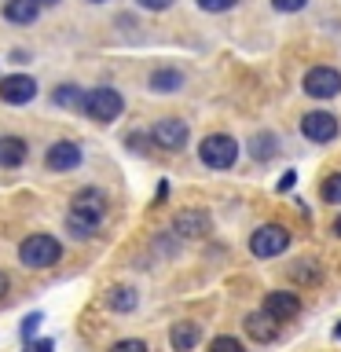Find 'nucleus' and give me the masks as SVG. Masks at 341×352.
Instances as JSON below:
<instances>
[{
    "label": "nucleus",
    "instance_id": "f257e3e1",
    "mask_svg": "<svg viewBox=\"0 0 341 352\" xmlns=\"http://www.w3.org/2000/svg\"><path fill=\"white\" fill-rule=\"evenodd\" d=\"M103 217H107V195L99 187H81L70 198V209H66V235L88 242L103 224Z\"/></svg>",
    "mask_w": 341,
    "mask_h": 352
},
{
    "label": "nucleus",
    "instance_id": "f03ea898",
    "mask_svg": "<svg viewBox=\"0 0 341 352\" xmlns=\"http://www.w3.org/2000/svg\"><path fill=\"white\" fill-rule=\"evenodd\" d=\"M81 114H85L88 121H96V125H114V121L125 114V96H121L114 85L88 88V92H85Z\"/></svg>",
    "mask_w": 341,
    "mask_h": 352
},
{
    "label": "nucleus",
    "instance_id": "7ed1b4c3",
    "mask_svg": "<svg viewBox=\"0 0 341 352\" xmlns=\"http://www.w3.org/2000/svg\"><path fill=\"white\" fill-rule=\"evenodd\" d=\"M19 261L26 264V268L41 272V268H55V264L63 261V242L55 235H44V231H37V235H26L19 242Z\"/></svg>",
    "mask_w": 341,
    "mask_h": 352
},
{
    "label": "nucleus",
    "instance_id": "20e7f679",
    "mask_svg": "<svg viewBox=\"0 0 341 352\" xmlns=\"http://www.w3.org/2000/svg\"><path fill=\"white\" fill-rule=\"evenodd\" d=\"M198 162L206 169H231L239 162V140L228 136V132H209V136L198 143Z\"/></svg>",
    "mask_w": 341,
    "mask_h": 352
},
{
    "label": "nucleus",
    "instance_id": "39448f33",
    "mask_svg": "<svg viewBox=\"0 0 341 352\" xmlns=\"http://www.w3.org/2000/svg\"><path fill=\"white\" fill-rule=\"evenodd\" d=\"M286 250H290V231H286L283 224H261L250 235V253L261 257V261L279 257V253H286Z\"/></svg>",
    "mask_w": 341,
    "mask_h": 352
},
{
    "label": "nucleus",
    "instance_id": "423d86ee",
    "mask_svg": "<svg viewBox=\"0 0 341 352\" xmlns=\"http://www.w3.org/2000/svg\"><path fill=\"white\" fill-rule=\"evenodd\" d=\"M147 132H151V143H154V147L173 151V154H176V151H184V147H187V140H191V129H187V121H184V118H158Z\"/></svg>",
    "mask_w": 341,
    "mask_h": 352
},
{
    "label": "nucleus",
    "instance_id": "0eeeda50",
    "mask_svg": "<svg viewBox=\"0 0 341 352\" xmlns=\"http://www.w3.org/2000/svg\"><path fill=\"white\" fill-rule=\"evenodd\" d=\"M37 81H33L30 74H8V77H0V103H8V107H26L37 99Z\"/></svg>",
    "mask_w": 341,
    "mask_h": 352
},
{
    "label": "nucleus",
    "instance_id": "6e6552de",
    "mask_svg": "<svg viewBox=\"0 0 341 352\" xmlns=\"http://www.w3.org/2000/svg\"><path fill=\"white\" fill-rule=\"evenodd\" d=\"M77 165H81V143L77 140H55L44 151V169L48 173H70Z\"/></svg>",
    "mask_w": 341,
    "mask_h": 352
},
{
    "label": "nucleus",
    "instance_id": "1a4fd4ad",
    "mask_svg": "<svg viewBox=\"0 0 341 352\" xmlns=\"http://www.w3.org/2000/svg\"><path fill=\"white\" fill-rule=\"evenodd\" d=\"M305 92L312 99H334L341 92V74L334 66H312L305 74Z\"/></svg>",
    "mask_w": 341,
    "mask_h": 352
},
{
    "label": "nucleus",
    "instance_id": "9d476101",
    "mask_svg": "<svg viewBox=\"0 0 341 352\" xmlns=\"http://www.w3.org/2000/svg\"><path fill=\"white\" fill-rule=\"evenodd\" d=\"M301 136L308 143H330L338 136V118L330 110H308L301 118Z\"/></svg>",
    "mask_w": 341,
    "mask_h": 352
},
{
    "label": "nucleus",
    "instance_id": "9b49d317",
    "mask_svg": "<svg viewBox=\"0 0 341 352\" xmlns=\"http://www.w3.org/2000/svg\"><path fill=\"white\" fill-rule=\"evenodd\" d=\"M261 312H268L275 323H283V319H294L297 312H301V297L290 294V290H272L268 297H264Z\"/></svg>",
    "mask_w": 341,
    "mask_h": 352
},
{
    "label": "nucleus",
    "instance_id": "f8f14e48",
    "mask_svg": "<svg viewBox=\"0 0 341 352\" xmlns=\"http://www.w3.org/2000/svg\"><path fill=\"white\" fill-rule=\"evenodd\" d=\"M173 231L180 239H202L209 235V213L206 209H184V213L173 217Z\"/></svg>",
    "mask_w": 341,
    "mask_h": 352
},
{
    "label": "nucleus",
    "instance_id": "ddd939ff",
    "mask_svg": "<svg viewBox=\"0 0 341 352\" xmlns=\"http://www.w3.org/2000/svg\"><path fill=\"white\" fill-rule=\"evenodd\" d=\"M0 15H4V22H11V26H33V22L41 19V4L37 0H4Z\"/></svg>",
    "mask_w": 341,
    "mask_h": 352
},
{
    "label": "nucleus",
    "instance_id": "4468645a",
    "mask_svg": "<svg viewBox=\"0 0 341 352\" xmlns=\"http://www.w3.org/2000/svg\"><path fill=\"white\" fill-rule=\"evenodd\" d=\"M147 88L154 96H173L184 88V70H176V66H158V70H151L147 77Z\"/></svg>",
    "mask_w": 341,
    "mask_h": 352
},
{
    "label": "nucleus",
    "instance_id": "2eb2a0df",
    "mask_svg": "<svg viewBox=\"0 0 341 352\" xmlns=\"http://www.w3.org/2000/svg\"><path fill=\"white\" fill-rule=\"evenodd\" d=\"M198 341H202V327L191 323V319H180V323L169 327V345H173V352H191Z\"/></svg>",
    "mask_w": 341,
    "mask_h": 352
},
{
    "label": "nucleus",
    "instance_id": "dca6fc26",
    "mask_svg": "<svg viewBox=\"0 0 341 352\" xmlns=\"http://www.w3.org/2000/svg\"><path fill=\"white\" fill-rule=\"evenodd\" d=\"M85 92H88V88L74 85V81H63V85H55V88H52V103L59 107V110H77V114H81Z\"/></svg>",
    "mask_w": 341,
    "mask_h": 352
},
{
    "label": "nucleus",
    "instance_id": "f3484780",
    "mask_svg": "<svg viewBox=\"0 0 341 352\" xmlns=\"http://www.w3.org/2000/svg\"><path fill=\"white\" fill-rule=\"evenodd\" d=\"M30 143L22 136H0V169H15V165L26 162Z\"/></svg>",
    "mask_w": 341,
    "mask_h": 352
},
{
    "label": "nucleus",
    "instance_id": "a211bd4d",
    "mask_svg": "<svg viewBox=\"0 0 341 352\" xmlns=\"http://www.w3.org/2000/svg\"><path fill=\"white\" fill-rule=\"evenodd\" d=\"M246 334L253 341H261V345H268V341H275V334H279V327H275V319L268 312H250L246 316Z\"/></svg>",
    "mask_w": 341,
    "mask_h": 352
},
{
    "label": "nucleus",
    "instance_id": "6ab92c4d",
    "mask_svg": "<svg viewBox=\"0 0 341 352\" xmlns=\"http://www.w3.org/2000/svg\"><path fill=\"white\" fill-rule=\"evenodd\" d=\"M103 305L110 308V312H132V308L140 305V294L132 290V286H110V290L103 294Z\"/></svg>",
    "mask_w": 341,
    "mask_h": 352
},
{
    "label": "nucleus",
    "instance_id": "aec40b11",
    "mask_svg": "<svg viewBox=\"0 0 341 352\" xmlns=\"http://www.w3.org/2000/svg\"><path fill=\"white\" fill-rule=\"evenodd\" d=\"M275 151H279V140H275V132H257V136L250 140V154H253L257 162L275 158Z\"/></svg>",
    "mask_w": 341,
    "mask_h": 352
},
{
    "label": "nucleus",
    "instance_id": "412c9836",
    "mask_svg": "<svg viewBox=\"0 0 341 352\" xmlns=\"http://www.w3.org/2000/svg\"><path fill=\"white\" fill-rule=\"evenodd\" d=\"M125 147L132 151V154H147L154 143H151V132H143V129H132V132H125Z\"/></svg>",
    "mask_w": 341,
    "mask_h": 352
},
{
    "label": "nucleus",
    "instance_id": "4be33fe9",
    "mask_svg": "<svg viewBox=\"0 0 341 352\" xmlns=\"http://www.w3.org/2000/svg\"><path fill=\"white\" fill-rule=\"evenodd\" d=\"M323 202H330V206H341V173H330L327 180H323Z\"/></svg>",
    "mask_w": 341,
    "mask_h": 352
},
{
    "label": "nucleus",
    "instance_id": "5701e85b",
    "mask_svg": "<svg viewBox=\"0 0 341 352\" xmlns=\"http://www.w3.org/2000/svg\"><path fill=\"white\" fill-rule=\"evenodd\" d=\"M209 352H246V345H242V341L239 338H213V341H209Z\"/></svg>",
    "mask_w": 341,
    "mask_h": 352
},
{
    "label": "nucleus",
    "instance_id": "b1692460",
    "mask_svg": "<svg viewBox=\"0 0 341 352\" xmlns=\"http://www.w3.org/2000/svg\"><path fill=\"white\" fill-rule=\"evenodd\" d=\"M195 4L202 11H209V15H224V11H231L239 0H195Z\"/></svg>",
    "mask_w": 341,
    "mask_h": 352
},
{
    "label": "nucleus",
    "instance_id": "393cba45",
    "mask_svg": "<svg viewBox=\"0 0 341 352\" xmlns=\"http://www.w3.org/2000/svg\"><path fill=\"white\" fill-rule=\"evenodd\" d=\"M294 275H297V279H308V283H316V279H319V275H323V272L316 268V261H297Z\"/></svg>",
    "mask_w": 341,
    "mask_h": 352
},
{
    "label": "nucleus",
    "instance_id": "a878e982",
    "mask_svg": "<svg viewBox=\"0 0 341 352\" xmlns=\"http://www.w3.org/2000/svg\"><path fill=\"white\" fill-rule=\"evenodd\" d=\"M110 352H147V341L125 338V341H118V345H110Z\"/></svg>",
    "mask_w": 341,
    "mask_h": 352
},
{
    "label": "nucleus",
    "instance_id": "bb28decb",
    "mask_svg": "<svg viewBox=\"0 0 341 352\" xmlns=\"http://www.w3.org/2000/svg\"><path fill=\"white\" fill-rule=\"evenodd\" d=\"M41 323H44V316H41V312H30L26 319H22V338L30 341L33 334H37V327H41Z\"/></svg>",
    "mask_w": 341,
    "mask_h": 352
},
{
    "label": "nucleus",
    "instance_id": "cd10ccee",
    "mask_svg": "<svg viewBox=\"0 0 341 352\" xmlns=\"http://www.w3.org/2000/svg\"><path fill=\"white\" fill-rule=\"evenodd\" d=\"M308 4V0H272L275 11H283V15H294V11H301Z\"/></svg>",
    "mask_w": 341,
    "mask_h": 352
},
{
    "label": "nucleus",
    "instance_id": "c85d7f7f",
    "mask_svg": "<svg viewBox=\"0 0 341 352\" xmlns=\"http://www.w3.org/2000/svg\"><path fill=\"white\" fill-rule=\"evenodd\" d=\"M136 4H140L143 11H169L176 0H136Z\"/></svg>",
    "mask_w": 341,
    "mask_h": 352
},
{
    "label": "nucleus",
    "instance_id": "c756f323",
    "mask_svg": "<svg viewBox=\"0 0 341 352\" xmlns=\"http://www.w3.org/2000/svg\"><path fill=\"white\" fill-rule=\"evenodd\" d=\"M8 59H11V63H19V66H26V63H33L26 48H15V52H11V55H8Z\"/></svg>",
    "mask_w": 341,
    "mask_h": 352
},
{
    "label": "nucleus",
    "instance_id": "7c9ffc66",
    "mask_svg": "<svg viewBox=\"0 0 341 352\" xmlns=\"http://www.w3.org/2000/svg\"><path fill=\"white\" fill-rule=\"evenodd\" d=\"M297 184V173H286L283 180H279V191H290V187Z\"/></svg>",
    "mask_w": 341,
    "mask_h": 352
},
{
    "label": "nucleus",
    "instance_id": "2f4dec72",
    "mask_svg": "<svg viewBox=\"0 0 341 352\" xmlns=\"http://www.w3.org/2000/svg\"><path fill=\"white\" fill-rule=\"evenodd\" d=\"M11 290V279H8V272H0V297H4Z\"/></svg>",
    "mask_w": 341,
    "mask_h": 352
},
{
    "label": "nucleus",
    "instance_id": "473e14b6",
    "mask_svg": "<svg viewBox=\"0 0 341 352\" xmlns=\"http://www.w3.org/2000/svg\"><path fill=\"white\" fill-rule=\"evenodd\" d=\"M41 8H55V4H63V0H37Z\"/></svg>",
    "mask_w": 341,
    "mask_h": 352
},
{
    "label": "nucleus",
    "instance_id": "72a5a7b5",
    "mask_svg": "<svg viewBox=\"0 0 341 352\" xmlns=\"http://www.w3.org/2000/svg\"><path fill=\"white\" fill-rule=\"evenodd\" d=\"M334 235H338V239H341V217H338V220H334Z\"/></svg>",
    "mask_w": 341,
    "mask_h": 352
},
{
    "label": "nucleus",
    "instance_id": "f704fd0d",
    "mask_svg": "<svg viewBox=\"0 0 341 352\" xmlns=\"http://www.w3.org/2000/svg\"><path fill=\"white\" fill-rule=\"evenodd\" d=\"M334 334H338V341H341V327H338V330H334Z\"/></svg>",
    "mask_w": 341,
    "mask_h": 352
},
{
    "label": "nucleus",
    "instance_id": "c9c22d12",
    "mask_svg": "<svg viewBox=\"0 0 341 352\" xmlns=\"http://www.w3.org/2000/svg\"><path fill=\"white\" fill-rule=\"evenodd\" d=\"M92 4H103V0H92Z\"/></svg>",
    "mask_w": 341,
    "mask_h": 352
}]
</instances>
